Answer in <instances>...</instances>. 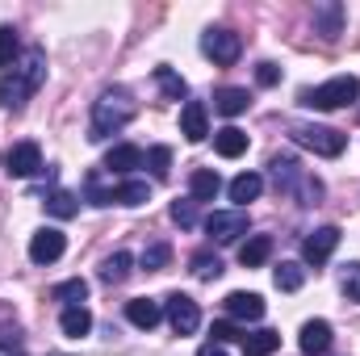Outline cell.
Segmentation results:
<instances>
[{
  "mask_svg": "<svg viewBox=\"0 0 360 356\" xmlns=\"http://www.w3.org/2000/svg\"><path fill=\"white\" fill-rule=\"evenodd\" d=\"M42 84H46V51L30 46L21 51V63H13V76H0V105L21 109Z\"/></svg>",
  "mask_w": 360,
  "mask_h": 356,
  "instance_id": "cell-1",
  "label": "cell"
},
{
  "mask_svg": "<svg viewBox=\"0 0 360 356\" xmlns=\"http://www.w3.org/2000/svg\"><path fill=\"white\" fill-rule=\"evenodd\" d=\"M130 117H134V101H130L122 89H105L96 101H92L89 139H92V143H101V139L117 134L122 126H130Z\"/></svg>",
  "mask_w": 360,
  "mask_h": 356,
  "instance_id": "cell-2",
  "label": "cell"
},
{
  "mask_svg": "<svg viewBox=\"0 0 360 356\" xmlns=\"http://www.w3.org/2000/svg\"><path fill=\"white\" fill-rule=\"evenodd\" d=\"M289 139H293L297 147L314 151V155H327V160L344 155V147H348V134H344V130L314 126V122H293V126H289Z\"/></svg>",
  "mask_w": 360,
  "mask_h": 356,
  "instance_id": "cell-3",
  "label": "cell"
},
{
  "mask_svg": "<svg viewBox=\"0 0 360 356\" xmlns=\"http://www.w3.org/2000/svg\"><path fill=\"white\" fill-rule=\"evenodd\" d=\"M306 109H344V105H356L360 101V80L356 76H335L319 89H306L297 96Z\"/></svg>",
  "mask_w": 360,
  "mask_h": 356,
  "instance_id": "cell-4",
  "label": "cell"
},
{
  "mask_svg": "<svg viewBox=\"0 0 360 356\" xmlns=\"http://www.w3.org/2000/svg\"><path fill=\"white\" fill-rule=\"evenodd\" d=\"M201 51H205V59H214L218 68H231V63L243 55V42H239L235 30H205V34H201Z\"/></svg>",
  "mask_w": 360,
  "mask_h": 356,
  "instance_id": "cell-5",
  "label": "cell"
},
{
  "mask_svg": "<svg viewBox=\"0 0 360 356\" xmlns=\"http://www.w3.org/2000/svg\"><path fill=\"white\" fill-rule=\"evenodd\" d=\"M164 314H168V323H172V331L176 336H193L197 327H201V306L188 298V293H168V302H164Z\"/></svg>",
  "mask_w": 360,
  "mask_h": 356,
  "instance_id": "cell-6",
  "label": "cell"
},
{
  "mask_svg": "<svg viewBox=\"0 0 360 356\" xmlns=\"http://www.w3.org/2000/svg\"><path fill=\"white\" fill-rule=\"evenodd\" d=\"M205 231H210V239H218V243H235L239 235H248V210H214L210 218H205Z\"/></svg>",
  "mask_w": 360,
  "mask_h": 356,
  "instance_id": "cell-7",
  "label": "cell"
},
{
  "mask_svg": "<svg viewBox=\"0 0 360 356\" xmlns=\"http://www.w3.org/2000/svg\"><path fill=\"white\" fill-rule=\"evenodd\" d=\"M340 248V227H319L314 235H306V243H302V260L310 268H323L331 260V252Z\"/></svg>",
  "mask_w": 360,
  "mask_h": 356,
  "instance_id": "cell-8",
  "label": "cell"
},
{
  "mask_svg": "<svg viewBox=\"0 0 360 356\" xmlns=\"http://www.w3.org/2000/svg\"><path fill=\"white\" fill-rule=\"evenodd\" d=\"M63 252H68V239H63L59 227H42V231H34V239H30V260H34V265H55Z\"/></svg>",
  "mask_w": 360,
  "mask_h": 356,
  "instance_id": "cell-9",
  "label": "cell"
},
{
  "mask_svg": "<svg viewBox=\"0 0 360 356\" xmlns=\"http://www.w3.org/2000/svg\"><path fill=\"white\" fill-rule=\"evenodd\" d=\"M38 168H42L38 143H17V147L4 151V172H8V177H34Z\"/></svg>",
  "mask_w": 360,
  "mask_h": 356,
  "instance_id": "cell-10",
  "label": "cell"
},
{
  "mask_svg": "<svg viewBox=\"0 0 360 356\" xmlns=\"http://www.w3.org/2000/svg\"><path fill=\"white\" fill-rule=\"evenodd\" d=\"M314 34H323L327 42H335L344 34V4L340 0H319L314 4Z\"/></svg>",
  "mask_w": 360,
  "mask_h": 356,
  "instance_id": "cell-11",
  "label": "cell"
},
{
  "mask_svg": "<svg viewBox=\"0 0 360 356\" xmlns=\"http://www.w3.org/2000/svg\"><path fill=\"white\" fill-rule=\"evenodd\" d=\"M226 314L239 319V323H260L264 319V298L260 293H226Z\"/></svg>",
  "mask_w": 360,
  "mask_h": 356,
  "instance_id": "cell-12",
  "label": "cell"
},
{
  "mask_svg": "<svg viewBox=\"0 0 360 356\" xmlns=\"http://www.w3.org/2000/svg\"><path fill=\"white\" fill-rule=\"evenodd\" d=\"M302 352L306 356H327L331 352V323L327 319H310L306 327H302Z\"/></svg>",
  "mask_w": 360,
  "mask_h": 356,
  "instance_id": "cell-13",
  "label": "cell"
},
{
  "mask_svg": "<svg viewBox=\"0 0 360 356\" xmlns=\"http://www.w3.org/2000/svg\"><path fill=\"white\" fill-rule=\"evenodd\" d=\"M180 134L188 143H201L210 134V117H205V105L201 101H184V109H180Z\"/></svg>",
  "mask_w": 360,
  "mask_h": 356,
  "instance_id": "cell-14",
  "label": "cell"
},
{
  "mask_svg": "<svg viewBox=\"0 0 360 356\" xmlns=\"http://www.w3.org/2000/svg\"><path fill=\"white\" fill-rule=\"evenodd\" d=\"M126 319H130L139 331H151V327H160L164 306H160V302H151V298H134V302H126Z\"/></svg>",
  "mask_w": 360,
  "mask_h": 356,
  "instance_id": "cell-15",
  "label": "cell"
},
{
  "mask_svg": "<svg viewBox=\"0 0 360 356\" xmlns=\"http://www.w3.org/2000/svg\"><path fill=\"white\" fill-rule=\"evenodd\" d=\"M143 151L134 147V143H117V147H109V155H105V168L109 172H134V168H143Z\"/></svg>",
  "mask_w": 360,
  "mask_h": 356,
  "instance_id": "cell-16",
  "label": "cell"
},
{
  "mask_svg": "<svg viewBox=\"0 0 360 356\" xmlns=\"http://www.w3.org/2000/svg\"><path fill=\"white\" fill-rule=\"evenodd\" d=\"M188 193H193V201H214V197L222 193V177H218L214 168H193Z\"/></svg>",
  "mask_w": 360,
  "mask_h": 356,
  "instance_id": "cell-17",
  "label": "cell"
},
{
  "mask_svg": "<svg viewBox=\"0 0 360 356\" xmlns=\"http://www.w3.org/2000/svg\"><path fill=\"white\" fill-rule=\"evenodd\" d=\"M248 105H252L248 89H218L214 92V109L222 117H239V113H248Z\"/></svg>",
  "mask_w": 360,
  "mask_h": 356,
  "instance_id": "cell-18",
  "label": "cell"
},
{
  "mask_svg": "<svg viewBox=\"0 0 360 356\" xmlns=\"http://www.w3.org/2000/svg\"><path fill=\"white\" fill-rule=\"evenodd\" d=\"M260 189H264V177H260V172H239V177L231 180V189H226V193H231V201H239V210H243L248 201H256V197H260Z\"/></svg>",
  "mask_w": 360,
  "mask_h": 356,
  "instance_id": "cell-19",
  "label": "cell"
},
{
  "mask_svg": "<svg viewBox=\"0 0 360 356\" xmlns=\"http://www.w3.org/2000/svg\"><path fill=\"white\" fill-rule=\"evenodd\" d=\"M214 147H218V155H226V160H239V155L248 151V134H243L239 126H222V130L214 134Z\"/></svg>",
  "mask_w": 360,
  "mask_h": 356,
  "instance_id": "cell-20",
  "label": "cell"
},
{
  "mask_svg": "<svg viewBox=\"0 0 360 356\" xmlns=\"http://www.w3.org/2000/svg\"><path fill=\"white\" fill-rule=\"evenodd\" d=\"M59 327H63V336H72V340L89 336V331H92V314H89V306H68V310L59 314Z\"/></svg>",
  "mask_w": 360,
  "mask_h": 356,
  "instance_id": "cell-21",
  "label": "cell"
},
{
  "mask_svg": "<svg viewBox=\"0 0 360 356\" xmlns=\"http://www.w3.org/2000/svg\"><path fill=\"white\" fill-rule=\"evenodd\" d=\"M269 256H272V239L269 235H252V239L239 248V265L243 268H260Z\"/></svg>",
  "mask_w": 360,
  "mask_h": 356,
  "instance_id": "cell-22",
  "label": "cell"
},
{
  "mask_svg": "<svg viewBox=\"0 0 360 356\" xmlns=\"http://www.w3.org/2000/svg\"><path fill=\"white\" fill-rule=\"evenodd\" d=\"M130 265H134L130 252H113V256L101 265V281H105V285H122V281L130 276Z\"/></svg>",
  "mask_w": 360,
  "mask_h": 356,
  "instance_id": "cell-23",
  "label": "cell"
},
{
  "mask_svg": "<svg viewBox=\"0 0 360 356\" xmlns=\"http://www.w3.org/2000/svg\"><path fill=\"white\" fill-rule=\"evenodd\" d=\"M272 281H276V289L293 293V289H302V281H306V268L297 265V260H281V268L272 272Z\"/></svg>",
  "mask_w": 360,
  "mask_h": 356,
  "instance_id": "cell-24",
  "label": "cell"
},
{
  "mask_svg": "<svg viewBox=\"0 0 360 356\" xmlns=\"http://www.w3.org/2000/svg\"><path fill=\"white\" fill-rule=\"evenodd\" d=\"M84 298H89V281H84V276H72V281H59V285H55V302L84 306Z\"/></svg>",
  "mask_w": 360,
  "mask_h": 356,
  "instance_id": "cell-25",
  "label": "cell"
},
{
  "mask_svg": "<svg viewBox=\"0 0 360 356\" xmlns=\"http://www.w3.org/2000/svg\"><path fill=\"white\" fill-rule=\"evenodd\" d=\"M281 348V336L276 331H256V336H243V356H272Z\"/></svg>",
  "mask_w": 360,
  "mask_h": 356,
  "instance_id": "cell-26",
  "label": "cell"
},
{
  "mask_svg": "<svg viewBox=\"0 0 360 356\" xmlns=\"http://www.w3.org/2000/svg\"><path fill=\"white\" fill-rule=\"evenodd\" d=\"M147 197H151L147 180H126V184H117V189H113V201H117V205H143Z\"/></svg>",
  "mask_w": 360,
  "mask_h": 356,
  "instance_id": "cell-27",
  "label": "cell"
},
{
  "mask_svg": "<svg viewBox=\"0 0 360 356\" xmlns=\"http://www.w3.org/2000/svg\"><path fill=\"white\" fill-rule=\"evenodd\" d=\"M155 84L164 89V96H168V101H184V96H188V84L180 80L172 68H155Z\"/></svg>",
  "mask_w": 360,
  "mask_h": 356,
  "instance_id": "cell-28",
  "label": "cell"
},
{
  "mask_svg": "<svg viewBox=\"0 0 360 356\" xmlns=\"http://www.w3.org/2000/svg\"><path fill=\"white\" fill-rule=\"evenodd\" d=\"M46 210H51L55 218H76V214H80V205H76V197H72L68 189H55V193L46 197Z\"/></svg>",
  "mask_w": 360,
  "mask_h": 356,
  "instance_id": "cell-29",
  "label": "cell"
},
{
  "mask_svg": "<svg viewBox=\"0 0 360 356\" xmlns=\"http://www.w3.org/2000/svg\"><path fill=\"white\" fill-rule=\"evenodd\" d=\"M193 276H201V281H218V276H222V260H218L214 252H197V256H193Z\"/></svg>",
  "mask_w": 360,
  "mask_h": 356,
  "instance_id": "cell-30",
  "label": "cell"
},
{
  "mask_svg": "<svg viewBox=\"0 0 360 356\" xmlns=\"http://www.w3.org/2000/svg\"><path fill=\"white\" fill-rule=\"evenodd\" d=\"M84 197H89V205H113V189L101 184V172H89V180H84Z\"/></svg>",
  "mask_w": 360,
  "mask_h": 356,
  "instance_id": "cell-31",
  "label": "cell"
},
{
  "mask_svg": "<svg viewBox=\"0 0 360 356\" xmlns=\"http://www.w3.org/2000/svg\"><path fill=\"white\" fill-rule=\"evenodd\" d=\"M168 260H172V248H168V243H151L139 265L147 268V272H160V268H168Z\"/></svg>",
  "mask_w": 360,
  "mask_h": 356,
  "instance_id": "cell-32",
  "label": "cell"
},
{
  "mask_svg": "<svg viewBox=\"0 0 360 356\" xmlns=\"http://www.w3.org/2000/svg\"><path fill=\"white\" fill-rule=\"evenodd\" d=\"M17 51H21V42H17V30H13V25H0V68H13Z\"/></svg>",
  "mask_w": 360,
  "mask_h": 356,
  "instance_id": "cell-33",
  "label": "cell"
},
{
  "mask_svg": "<svg viewBox=\"0 0 360 356\" xmlns=\"http://www.w3.org/2000/svg\"><path fill=\"white\" fill-rule=\"evenodd\" d=\"M147 164H151V177L155 180H168V172H172V151L168 147H151L147 151Z\"/></svg>",
  "mask_w": 360,
  "mask_h": 356,
  "instance_id": "cell-34",
  "label": "cell"
},
{
  "mask_svg": "<svg viewBox=\"0 0 360 356\" xmlns=\"http://www.w3.org/2000/svg\"><path fill=\"white\" fill-rule=\"evenodd\" d=\"M172 222L184 227V231H193L197 227V201H172Z\"/></svg>",
  "mask_w": 360,
  "mask_h": 356,
  "instance_id": "cell-35",
  "label": "cell"
},
{
  "mask_svg": "<svg viewBox=\"0 0 360 356\" xmlns=\"http://www.w3.org/2000/svg\"><path fill=\"white\" fill-rule=\"evenodd\" d=\"M344 293H348V302H360V265L344 268Z\"/></svg>",
  "mask_w": 360,
  "mask_h": 356,
  "instance_id": "cell-36",
  "label": "cell"
},
{
  "mask_svg": "<svg viewBox=\"0 0 360 356\" xmlns=\"http://www.w3.org/2000/svg\"><path fill=\"white\" fill-rule=\"evenodd\" d=\"M256 80H260L264 89H272V84L281 80V68H276V63H260V68H256Z\"/></svg>",
  "mask_w": 360,
  "mask_h": 356,
  "instance_id": "cell-37",
  "label": "cell"
},
{
  "mask_svg": "<svg viewBox=\"0 0 360 356\" xmlns=\"http://www.w3.org/2000/svg\"><path fill=\"white\" fill-rule=\"evenodd\" d=\"M239 331H235V323H214V344H226V340H235Z\"/></svg>",
  "mask_w": 360,
  "mask_h": 356,
  "instance_id": "cell-38",
  "label": "cell"
},
{
  "mask_svg": "<svg viewBox=\"0 0 360 356\" xmlns=\"http://www.w3.org/2000/svg\"><path fill=\"white\" fill-rule=\"evenodd\" d=\"M197 356H226V348H222V344H205Z\"/></svg>",
  "mask_w": 360,
  "mask_h": 356,
  "instance_id": "cell-39",
  "label": "cell"
},
{
  "mask_svg": "<svg viewBox=\"0 0 360 356\" xmlns=\"http://www.w3.org/2000/svg\"><path fill=\"white\" fill-rule=\"evenodd\" d=\"M8 356H25V352H8Z\"/></svg>",
  "mask_w": 360,
  "mask_h": 356,
  "instance_id": "cell-40",
  "label": "cell"
}]
</instances>
